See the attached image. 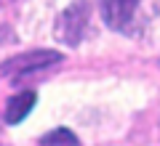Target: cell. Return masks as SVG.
<instances>
[{
  "instance_id": "obj_1",
  "label": "cell",
  "mask_w": 160,
  "mask_h": 146,
  "mask_svg": "<svg viewBox=\"0 0 160 146\" xmlns=\"http://www.w3.org/2000/svg\"><path fill=\"white\" fill-rule=\"evenodd\" d=\"M62 61H64L62 51H51V48L27 51V53H19V56L8 59V61L0 67V77H27V74H32V72H40V69L62 64Z\"/></svg>"
},
{
  "instance_id": "obj_2",
  "label": "cell",
  "mask_w": 160,
  "mask_h": 146,
  "mask_svg": "<svg viewBox=\"0 0 160 146\" xmlns=\"http://www.w3.org/2000/svg\"><path fill=\"white\" fill-rule=\"evenodd\" d=\"M88 13H91V6H88V0H72L64 13L56 19V40L67 45H80L83 40V32H86V24H88Z\"/></svg>"
},
{
  "instance_id": "obj_3",
  "label": "cell",
  "mask_w": 160,
  "mask_h": 146,
  "mask_svg": "<svg viewBox=\"0 0 160 146\" xmlns=\"http://www.w3.org/2000/svg\"><path fill=\"white\" fill-rule=\"evenodd\" d=\"M139 0H102V19L109 29H126L133 19Z\"/></svg>"
},
{
  "instance_id": "obj_4",
  "label": "cell",
  "mask_w": 160,
  "mask_h": 146,
  "mask_svg": "<svg viewBox=\"0 0 160 146\" xmlns=\"http://www.w3.org/2000/svg\"><path fill=\"white\" fill-rule=\"evenodd\" d=\"M35 101H38V93L35 90H19L16 96H11L6 104V122L8 125H19L29 112H32Z\"/></svg>"
},
{
  "instance_id": "obj_5",
  "label": "cell",
  "mask_w": 160,
  "mask_h": 146,
  "mask_svg": "<svg viewBox=\"0 0 160 146\" xmlns=\"http://www.w3.org/2000/svg\"><path fill=\"white\" fill-rule=\"evenodd\" d=\"M40 146H80V141L69 128H56L40 138Z\"/></svg>"
}]
</instances>
